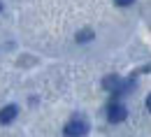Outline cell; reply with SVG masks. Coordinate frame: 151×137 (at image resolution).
I'll return each instance as SVG.
<instances>
[{
	"instance_id": "obj_3",
	"label": "cell",
	"mask_w": 151,
	"mask_h": 137,
	"mask_svg": "<svg viewBox=\"0 0 151 137\" xmlns=\"http://www.w3.org/2000/svg\"><path fill=\"white\" fill-rule=\"evenodd\" d=\"M121 86H123V79L116 77V75H109V77L102 79V88H105V91H109V93H114V95H119Z\"/></svg>"
},
{
	"instance_id": "obj_7",
	"label": "cell",
	"mask_w": 151,
	"mask_h": 137,
	"mask_svg": "<svg viewBox=\"0 0 151 137\" xmlns=\"http://www.w3.org/2000/svg\"><path fill=\"white\" fill-rule=\"evenodd\" d=\"M139 72H142V75H144V72H151V65H147V67H142Z\"/></svg>"
},
{
	"instance_id": "obj_4",
	"label": "cell",
	"mask_w": 151,
	"mask_h": 137,
	"mask_svg": "<svg viewBox=\"0 0 151 137\" xmlns=\"http://www.w3.org/2000/svg\"><path fill=\"white\" fill-rule=\"evenodd\" d=\"M17 114H19V107H17V105H7V107H2V109H0V123H2V126L12 123V121L17 118Z\"/></svg>"
},
{
	"instance_id": "obj_1",
	"label": "cell",
	"mask_w": 151,
	"mask_h": 137,
	"mask_svg": "<svg viewBox=\"0 0 151 137\" xmlns=\"http://www.w3.org/2000/svg\"><path fill=\"white\" fill-rule=\"evenodd\" d=\"M88 130H91L88 118H86V116H79V114H75V116L65 123V137H84Z\"/></svg>"
},
{
	"instance_id": "obj_9",
	"label": "cell",
	"mask_w": 151,
	"mask_h": 137,
	"mask_svg": "<svg viewBox=\"0 0 151 137\" xmlns=\"http://www.w3.org/2000/svg\"><path fill=\"white\" fill-rule=\"evenodd\" d=\"M0 9H2V5H0Z\"/></svg>"
},
{
	"instance_id": "obj_8",
	"label": "cell",
	"mask_w": 151,
	"mask_h": 137,
	"mask_svg": "<svg viewBox=\"0 0 151 137\" xmlns=\"http://www.w3.org/2000/svg\"><path fill=\"white\" fill-rule=\"evenodd\" d=\"M147 109H149V112H151V95H149V98H147Z\"/></svg>"
},
{
	"instance_id": "obj_2",
	"label": "cell",
	"mask_w": 151,
	"mask_h": 137,
	"mask_svg": "<svg viewBox=\"0 0 151 137\" xmlns=\"http://www.w3.org/2000/svg\"><path fill=\"white\" fill-rule=\"evenodd\" d=\"M126 116H128V109H126L123 105L112 102V105L107 107V118H109V123H121V121H126Z\"/></svg>"
},
{
	"instance_id": "obj_6",
	"label": "cell",
	"mask_w": 151,
	"mask_h": 137,
	"mask_svg": "<svg viewBox=\"0 0 151 137\" xmlns=\"http://www.w3.org/2000/svg\"><path fill=\"white\" fill-rule=\"evenodd\" d=\"M114 2H116L119 7H130V5L135 2V0H114Z\"/></svg>"
},
{
	"instance_id": "obj_5",
	"label": "cell",
	"mask_w": 151,
	"mask_h": 137,
	"mask_svg": "<svg viewBox=\"0 0 151 137\" xmlns=\"http://www.w3.org/2000/svg\"><path fill=\"white\" fill-rule=\"evenodd\" d=\"M91 39H93V30H91V28H84V30H79V33H77V42H79V44L91 42Z\"/></svg>"
}]
</instances>
